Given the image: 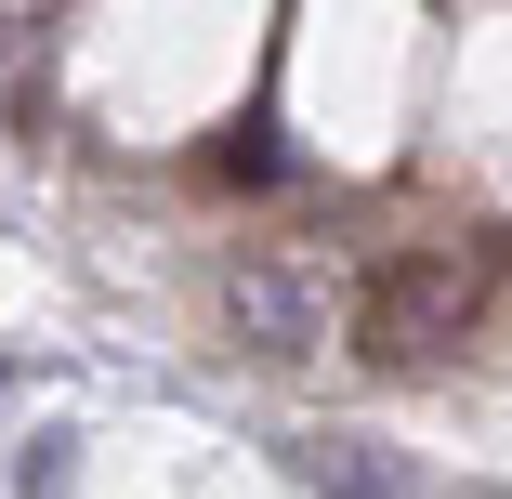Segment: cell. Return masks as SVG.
<instances>
[{
    "mask_svg": "<svg viewBox=\"0 0 512 499\" xmlns=\"http://www.w3.org/2000/svg\"><path fill=\"white\" fill-rule=\"evenodd\" d=\"M473 316H486V263L473 250H381L355 276V355H381V368H434Z\"/></svg>",
    "mask_w": 512,
    "mask_h": 499,
    "instance_id": "obj_1",
    "label": "cell"
},
{
    "mask_svg": "<svg viewBox=\"0 0 512 499\" xmlns=\"http://www.w3.org/2000/svg\"><path fill=\"white\" fill-rule=\"evenodd\" d=\"M66 486H79V434H40L27 447V499H66Z\"/></svg>",
    "mask_w": 512,
    "mask_h": 499,
    "instance_id": "obj_5",
    "label": "cell"
},
{
    "mask_svg": "<svg viewBox=\"0 0 512 499\" xmlns=\"http://www.w3.org/2000/svg\"><path fill=\"white\" fill-rule=\"evenodd\" d=\"M289 473L329 486V499H407V460H394V447H355V434H302Z\"/></svg>",
    "mask_w": 512,
    "mask_h": 499,
    "instance_id": "obj_3",
    "label": "cell"
},
{
    "mask_svg": "<svg viewBox=\"0 0 512 499\" xmlns=\"http://www.w3.org/2000/svg\"><path fill=\"white\" fill-rule=\"evenodd\" d=\"M14 53H27V14H0V66H14Z\"/></svg>",
    "mask_w": 512,
    "mask_h": 499,
    "instance_id": "obj_6",
    "label": "cell"
},
{
    "mask_svg": "<svg viewBox=\"0 0 512 499\" xmlns=\"http://www.w3.org/2000/svg\"><path fill=\"white\" fill-rule=\"evenodd\" d=\"M224 184H289V132L276 119H237L224 132Z\"/></svg>",
    "mask_w": 512,
    "mask_h": 499,
    "instance_id": "obj_4",
    "label": "cell"
},
{
    "mask_svg": "<svg viewBox=\"0 0 512 499\" xmlns=\"http://www.w3.org/2000/svg\"><path fill=\"white\" fill-rule=\"evenodd\" d=\"M224 316H237V342H250V355H329V303H316V276L276 263V250L224 276Z\"/></svg>",
    "mask_w": 512,
    "mask_h": 499,
    "instance_id": "obj_2",
    "label": "cell"
}]
</instances>
